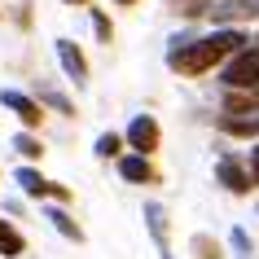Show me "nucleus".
Masks as SVG:
<instances>
[{"instance_id":"obj_5","label":"nucleus","mask_w":259,"mask_h":259,"mask_svg":"<svg viewBox=\"0 0 259 259\" xmlns=\"http://www.w3.org/2000/svg\"><path fill=\"white\" fill-rule=\"evenodd\" d=\"M215 180H220L229 193H250V189H255V185H250L255 176H250L233 154H220V158H215Z\"/></svg>"},{"instance_id":"obj_2","label":"nucleus","mask_w":259,"mask_h":259,"mask_svg":"<svg viewBox=\"0 0 259 259\" xmlns=\"http://www.w3.org/2000/svg\"><path fill=\"white\" fill-rule=\"evenodd\" d=\"M220 79H224V88H259V44L250 49H237V53L220 66Z\"/></svg>"},{"instance_id":"obj_22","label":"nucleus","mask_w":259,"mask_h":259,"mask_svg":"<svg viewBox=\"0 0 259 259\" xmlns=\"http://www.w3.org/2000/svg\"><path fill=\"white\" fill-rule=\"evenodd\" d=\"M114 5H137V0H114Z\"/></svg>"},{"instance_id":"obj_19","label":"nucleus","mask_w":259,"mask_h":259,"mask_svg":"<svg viewBox=\"0 0 259 259\" xmlns=\"http://www.w3.org/2000/svg\"><path fill=\"white\" fill-rule=\"evenodd\" d=\"M40 97H44V101H49L53 110H62V114H75V106H70V101H66L62 93H40Z\"/></svg>"},{"instance_id":"obj_4","label":"nucleus","mask_w":259,"mask_h":259,"mask_svg":"<svg viewBox=\"0 0 259 259\" xmlns=\"http://www.w3.org/2000/svg\"><path fill=\"white\" fill-rule=\"evenodd\" d=\"M158 141H163V127H158L154 114H137V119L127 123V145H132L137 154H154Z\"/></svg>"},{"instance_id":"obj_1","label":"nucleus","mask_w":259,"mask_h":259,"mask_svg":"<svg viewBox=\"0 0 259 259\" xmlns=\"http://www.w3.org/2000/svg\"><path fill=\"white\" fill-rule=\"evenodd\" d=\"M237 49H246V35L233 27H220L202 40H189V35H176L171 49H167V66L176 75H206V70L224 66Z\"/></svg>"},{"instance_id":"obj_3","label":"nucleus","mask_w":259,"mask_h":259,"mask_svg":"<svg viewBox=\"0 0 259 259\" xmlns=\"http://www.w3.org/2000/svg\"><path fill=\"white\" fill-rule=\"evenodd\" d=\"M14 180H18V189L27 193V198H57V202H66V198H70L66 185H57V180H44L35 167H18Z\"/></svg>"},{"instance_id":"obj_12","label":"nucleus","mask_w":259,"mask_h":259,"mask_svg":"<svg viewBox=\"0 0 259 259\" xmlns=\"http://www.w3.org/2000/svg\"><path fill=\"white\" fill-rule=\"evenodd\" d=\"M22 250H27V237H22L9 220H0V255H5V259H18Z\"/></svg>"},{"instance_id":"obj_6","label":"nucleus","mask_w":259,"mask_h":259,"mask_svg":"<svg viewBox=\"0 0 259 259\" xmlns=\"http://www.w3.org/2000/svg\"><path fill=\"white\" fill-rule=\"evenodd\" d=\"M145 229H150L154 237V250H158V259H176L171 255V237H167V206L163 202H145Z\"/></svg>"},{"instance_id":"obj_20","label":"nucleus","mask_w":259,"mask_h":259,"mask_svg":"<svg viewBox=\"0 0 259 259\" xmlns=\"http://www.w3.org/2000/svg\"><path fill=\"white\" fill-rule=\"evenodd\" d=\"M233 246H237L242 255H250V237H246V229H233Z\"/></svg>"},{"instance_id":"obj_9","label":"nucleus","mask_w":259,"mask_h":259,"mask_svg":"<svg viewBox=\"0 0 259 259\" xmlns=\"http://www.w3.org/2000/svg\"><path fill=\"white\" fill-rule=\"evenodd\" d=\"M119 176L132 180V185H150V180H154L150 154H127V158H119Z\"/></svg>"},{"instance_id":"obj_7","label":"nucleus","mask_w":259,"mask_h":259,"mask_svg":"<svg viewBox=\"0 0 259 259\" xmlns=\"http://www.w3.org/2000/svg\"><path fill=\"white\" fill-rule=\"evenodd\" d=\"M0 106H9L22 119V127H40V119H44V110H40V101H31L27 93H18V88H0Z\"/></svg>"},{"instance_id":"obj_23","label":"nucleus","mask_w":259,"mask_h":259,"mask_svg":"<svg viewBox=\"0 0 259 259\" xmlns=\"http://www.w3.org/2000/svg\"><path fill=\"white\" fill-rule=\"evenodd\" d=\"M66 5H88V0H66Z\"/></svg>"},{"instance_id":"obj_24","label":"nucleus","mask_w":259,"mask_h":259,"mask_svg":"<svg viewBox=\"0 0 259 259\" xmlns=\"http://www.w3.org/2000/svg\"><path fill=\"white\" fill-rule=\"evenodd\" d=\"M255 44H259V35H255Z\"/></svg>"},{"instance_id":"obj_15","label":"nucleus","mask_w":259,"mask_h":259,"mask_svg":"<svg viewBox=\"0 0 259 259\" xmlns=\"http://www.w3.org/2000/svg\"><path fill=\"white\" fill-rule=\"evenodd\" d=\"M123 141L127 137H119V132H101V137H97V158H119V150H123Z\"/></svg>"},{"instance_id":"obj_10","label":"nucleus","mask_w":259,"mask_h":259,"mask_svg":"<svg viewBox=\"0 0 259 259\" xmlns=\"http://www.w3.org/2000/svg\"><path fill=\"white\" fill-rule=\"evenodd\" d=\"M255 14H259V0H224V5L211 9V18H215L220 27L224 22H237V18H255Z\"/></svg>"},{"instance_id":"obj_17","label":"nucleus","mask_w":259,"mask_h":259,"mask_svg":"<svg viewBox=\"0 0 259 259\" xmlns=\"http://www.w3.org/2000/svg\"><path fill=\"white\" fill-rule=\"evenodd\" d=\"M93 31H97V40L110 44V35H114V27H110V18L101 14V9H93Z\"/></svg>"},{"instance_id":"obj_11","label":"nucleus","mask_w":259,"mask_h":259,"mask_svg":"<svg viewBox=\"0 0 259 259\" xmlns=\"http://www.w3.org/2000/svg\"><path fill=\"white\" fill-rule=\"evenodd\" d=\"M255 114L259 110V88H229V97H224V114Z\"/></svg>"},{"instance_id":"obj_8","label":"nucleus","mask_w":259,"mask_h":259,"mask_svg":"<svg viewBox=\"0 0 259 259\" xmlns=\"http://www.w3.org/2000/svg\"><path fill=\"white\" fill-rule=\"evenodd\" d=\"M53 49H57V62H62V70H66L75 83L88 79V62H83L79 44H70V40H53Z\"/></svg>"},{"instance_id":"obj_13","label":"nucleus","mask_w":259,"mask_h":259,"mask_svg":"<svg viewBox=\"0 0 259 259\" xmlns=\"http://www.w3.org/2000/svg\"><path fill=\"white\" fill-rule=\"evenodd\" d=\"M44 220H49V224H53V229L62 233V237H70V242H83V229H79V224H75V220L66 215V211L49 206V211H44Z\"/></svg>"},{"instance_id":"obj_14","label":"nucleus","mask_w":259,"mask_h":259,"mask_svg":"<svg viewBox=\"0 0 259 259\" xmlns=\"http://www.w3.org/2000/svg\"><path fill=\"white\" fill-rule=\"evenodd\" d=\"M220 132H229V137H246V141H255V137H259V114H250V119H220Z\"/></svg>"},{"instance_id":"obj_16","label":"nucleus","mask_w":259,"mask_h":259,"mask_svg":"<svg viewBox=\"0 0 259 259\" xmlns=\"http://www.w3.org/2000/svg\"><path fill=\"white\" fill-rule=\"evenodd\" d=\"M14 150L22 154V158H40L44 145H40V137H31V132H18V137H14Z\"/></svg>"},{"instance_id":"obj_18","label":"nucleus","mask_w":259,"mask_h":259,"mask_svg":"<svg viewBox=\"0 0 259 259\" xmlns=\"http://www.w3.org/2000/svg\"><path fill=\"white\" fill-rule=\"evenodd\" d=\"M193 250L198 259H220V246H211V237H193Z\"/></svg>"},{"instance_id":"obj_21","label":"nucleus","mask_w":259,"mask_h":259,"mask_svg":"<svg viewBox=\"0 0 259 259\" xmlns=\"http://www.w3.org/2000/svg\"><path fill=\"white\" fill-rule=\"evenodd\" d=\"M250 176H255V185H259V141H255V150H250Z\"/></svg>"}]
</instances>
